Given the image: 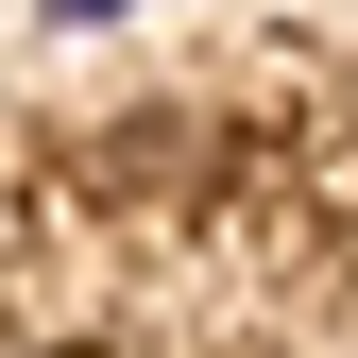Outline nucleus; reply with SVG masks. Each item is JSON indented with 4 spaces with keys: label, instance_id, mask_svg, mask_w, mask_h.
Listing matches in <instances>:
<instances>
[{
    "label": "nucleus",
    "instance_id": "obj_1",
    "mask_svg": "<svg viewBox=\"0 0 358 358\" xmlns=\"http://www.w3.org/2000/svg\"><path fill=\"white\" fill-rule=\"evenodd\" d=\"M52 34H120V17H154V0H34Z\"/></svg>",
    "mask_w": 358,
    "mask_h": 358
}]
</instances>
